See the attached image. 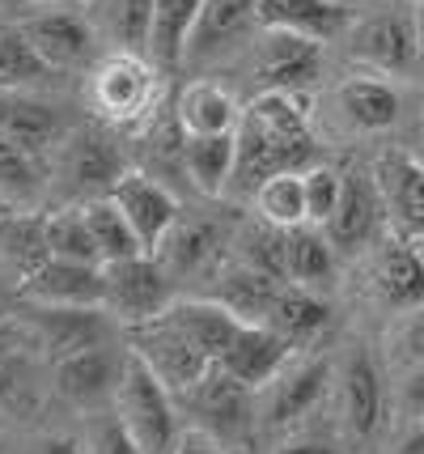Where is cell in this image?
<instances>
[{
	"label": "cell",
	"mask_w": 424,
	"mask_h": 454,
	"mask_svg": "<svg viewBox=\"0 0 424 454\" xmlns=\"http://www.w3.org/2000/svg\"><path fill=\"white\" fill-rule=\"evenodd\" d=\"M335 382V365L331 356H293L281 374L259 391V429L267 434H284L293 425H302L305 416L319 412Z\"/></svg>",
	"instance_id": "cell-10"
},
{
	"label": "cell",
	"mask_w": 424,
	"mask_h": 454,
	"mask_svg": "<svg viewBox=\"0 0 424 454\" xmlns=\"http://www.w3.org/2000/svg\"><path fill=\"white\" fill-rule=\"evenodd\" d=\"M123 340H127V348H132V353L149 361V370L162 378L174 395H179V391H187V387H196V382H200V378L217 365V361H212V353H208L200 340L191 336V327L174 315V306H166L162 315L149 318V323L127 327V332H123Z\"/></svg>",
	"instance_id": "cell-7"
},
{
	"label": "cell",
	"mask_w": 424,
	"mask_h": 454,
	"mask_svg": "<svg viewBox=\"0 0 424 454\" xmlns=\"http://www.w3.org/2000/svg\"><path fill=\"white\" fill-rule=\"evenodd\" d=\"M174 111H179L187 137H221V132H238V123H243L238 98L217 81H191L174 98Z\"/></svg>",
	"instance_id": "cell-30"
},
{
	"label": "cell",
	"mask_w": 424,
	"mask_h": 454,
	"mask_svg": "<svg viewBox=\"0 0 424 454\" xmlns=\"http://www.w3.org/2000/svg\"><path fill=\"white\" fill-rule=\"evenodd\" d=\"M47 238H51V255L102 263V251L94 242L89 217H85V204H60L56 213H47Z\"/></svg>",
	"instance_id": "cell-39"
},
{
	"label": "cell",
	"mask_w": 424,
	"mask_h": 454,
	"mask_svg": "<svg viewBox=\"0 0 424 454\" xmlns=\"http://www.w3.org/2000/svg\"><path fill=\"white\" fill-rule=\"evenodd\" d=\"M85 454H144L136 446V437L123 429V420L115 408H102V412H85Z\"/></svg>",
	"instance_id": "cell-40"
},
{
	"label": "cell",
	"mask_w": 424,
	"mask_h": 454,
	"mask_svg": "<svg viewBox=\"0 0 424 454\" xmlns=\"http://www.w3.org/2000/svg\"><path fill=\"white\" fill-rule=\"evenodd\" d=\"M263 323H267V327H276L293 348H310V344L331 327V306H327L310 285H293V280H284L281 294H276V301H272V310H267Z\"/></svg>",
	"instance_id": "cell-29"
},
{
	"label": "cell",
	"mask_w": 424,
	"mask_h": 454,
	"mask_svg": "<svg viewBox=\"0 0 424 454\" xmlns=\"http://www.w3.org/2000/svg\"><path fill=\"white\" fill-rule=\"evenodd\" d=\"M174 454H234V450H229V446H221V442H212V437L200 434V429H187Z\"/></svg>",
	"instance_id": "cell-46"
},
{
	"label": "cell",
	"mask_w": 424,
	"mask_h": 454,
	"mask_svg": "<svg viewBox=\"0 0 424 454\" xmlns=\"http://www.w3.org/2000/svg\"><path fill=\"white\" fill-rule=\"evenodd\" d=\"M420 43H424V9H420Z\"/></svg>",
	"instance_id": "cell-53"
},
{
	"label": "cell",
	"mask_w": 424,
	"mask_h": 454,
	"mask_svg": "<svg viewBox=\"0 0 424 454\" xmlns=\"http://www.w3.org/2000/svg\"><path fill=\"white\" fill-rule=\"evenodd\" d=\"M335 272V247L323 225H293L284 230V280L293 285H323Z\"/></svg>",
	"instance_id": "cell-33"
},
{
	"label": "cell",
	"mask_w": 424,
	"mask_h": 454,
	"mask_svg": "<svg viewBox=\"0 0 424 454\" xmlns=\"http://www.w3.org/2000/svg\"><path fill=\"white\" fill-rule=\"evenodd\" d=\"M18 318L39 336V344L47 348L51 361H60L68 353L81 348H98V344H115L123 336L119 318L111 315L106 306H39L18 297Z\"/></svg>",
	"instance_id": "cell-9"
},
{
	"label": "cell",
	"mask_w": 424,
	"mask_h": 454,
	"mask_svg": "<svg viewBox=\"0 0 424 454\" xmlns=\"http://www.w3.org/2000/svg\"><path fill=\"white\" fill-rule=\"evenodd\" d=\"M123 361H127V340L60 356V361H51V395H56V403H64V408H73L81 416L102 412V408L115 403Z\"/></svg>",
	"instance_id": "cell-8"
},
{
	"label": "cell",
	"mask_w": 424,
	"mask_h": 454,
	"mask_svg": "<svg viewBox=\"0 0 424 454\" xmlns=\"http://www.w3.org/2000/svg\"><path fill=\"white\" fill-rule=\"evenodd\" d=\"M47 259H51L47 217L30 213V208H4L0 213V268L18 285V294Z\"/></svg>",
	"instance_id": "cell-25"
},
{
	"label": "cell",
	"mask_w": 424,
	"mask_h": 454,
	"mask_svg": "<svg viewBox=\"0 0 424 454\" xmlns=\"http://www.w3.org/2000/svg\"><path fill=\"white\" fill-rule=\"evenodd\" d=\"M51 187V161L30 153L26 145L0 132V200L4 204H39Z\"/></svg>",
	"instance_id": "cell-34"
},
{
	"label": "cell",
	"mask_w": 424,
	"mask_h": 454,
	"mask_svg": "<svg viewBox=\"0 0 424 454\" xmlns=\"http://www.w3.org/2000/svg\"><path fill=\"white\" fill-rule=\"evenodd\" d=\"M404 408L412 420H424V365H412L404 374Z\"/></svg>",
	"instance_id": "cell-44"
},
{
	"label": "cell",
	"mask_w": 424,
	"mask_h": 454,
	"mask_svg": "<svg viewBox=\"0 0 424 454\" xmlns=\"http://www.w3.org/2000/svg\"><path fill=\"white\" fill-rule=\"evenodd\" d=\"M204 0H153V35H149V59L166 77L179 73L187 59V43L200 21Z\"/></svg>",
	"instance_id": "cell-31"
},
{
	"label": "cell",
	"mask_w": 424,
	"mask_h": 454,
	"mask_svg": "<svg viewBox=\"0 0 424 454\" xmlns=\"http://www.w3.org/2000/svg\"><path fill=\"white\" fill-rule=\"evenodd\" d=\"M340 192H343V175L331 170V166H310L305 170V213H310V225H327L335 204H340Z\"/></svg>",
	"instance_id": "cell-41"
},
{
	"label": "cell",
	"mask_w": 424,
	"mask_h": 454,
	"mask_svg": "<svg viewBox=\"0 0 424 454\" xmlns=\"http://www.w3.org/2000/svg\"><path fill=\"white\" fill-rule=\"evenodd\" d=\"M42 4H81V0H35V9H42Z\"/></svg>",
	"instance_id": "cell-50"
},
{
	"label": "cell",
	"mask_w": 424,
	"mask_h": 454,
	"mask_svg": "<svg viewBox=\"0 0 424 454\" xmlns=\"http://www.w3.org/2000/svg\"><path fill=\"white\" fill-rule=\"evenodd\" d=\"M293 353H297V348H293L276 327H267V323H243V327L234 332V340L225 344V353L217 365H221L225 374H234L238 382H246L251 391H263V387L293 361Z\"/></svg>",
	"instance_id": "cell-19"
},
{
	"label": "cell",
	"mask_w": 424,
	"mask_h": 454,
	"mask_svg": "<svg viewBox=\"0 0 424 454\" xmlns=\"http://www.w3.org/2000/svg\"><path fill=\"white\" fill-rule=\"evenodd\" d=\"M255 395L246 382H238L234 374H225L221 365H212L208 374L179 391V408L182 416L196 420V429L208 434L212 442H221L229 450L246 446L251 437L259 434V408H255Z\"/></svg>",
	"instance_id": "cell-6"
},
{
	"label": "cell",
	"mask_w": 424,
	"mask_h": 454,
	"mask_svg": "<svg viewBox=\"0 0 424 454\" xmlns=\"http://www.w3.org/2000/svg\"><path fill=\"white\" fill-rule=\"evenodd\" d=\"M73 128L77 123H68L60 106L35 98L26 90H0V132L26 145L30 153H39L42 161H51V153L60 149V140Z\"/></svg>",
	"instance_id": "cell-20"
},
{
	"label": "cell",
	"mask_w": 424,
	"mask_h": 454,
	"mask_svg": "<svg viewBox=\"0 0 424 454\" xmlns=\"http://www.w3.org/2000/svg\"><path fill=\"white\" fill-rule=\"evenodd\" d=\"M51 356L39 336L18 318V310L0 315V429L35 425L51 403Z\"/></svg>",
	"instance_id": "cell-3"
},
{
	"label": "cell",
	"mask_w": 424,
	"mask_h": 454,
	"mask_svg": "<svg viewBox=\"0 0 424 454\" xmlns=\"http://www.w3.org/2000/svg\"><path fill=\"white\" fill-rule=\"evenodd\" d=\"M272 454H343L335 442L327 437H293V442H281Z\"/></svg>",
	"instance_id": "cell-45"
},
{
	"label": "cell",
	"mask_w": 424,
	"mask_h": 454,
	"mask_svg": "<svg viewBox=\"0 0 424 454\" xmlns=\"http://www.w3.org/2000/svg\"><path fill=\"white\" fill-rule=\"evenodd\" d=\"M187 183L200 196L217 200L225 187H234V170H238V132H221V137H187Z\"/></svg>",
	"instance_id": "cell-32"
},
{
	"label": "cell",
	"mask_w": 424,
	"mask_h": 454,
	"mask_svg": "<svg viewBox=\"0 0 424 454\" xmlns=\"http://www.w3.org/2000/svg\"><path fill=\"white\" fill-rule=\"evenodd\" d=\"M369 289L399 315L424 306V255L416 251V242H386L369 263Z\"/></svg>",
	"instance_id": "cell-23"
},
{
	"label": "cell",
	"mask_w": 424,
	"mask_h": 454,
	"mask_svg": "<svg viewBox=\"0 0 424 454\" xmlns=\"http://www.w3.org/2000/svg\"><path fill=\"white\" fill-rule=\"evenodd\" d=\"M281 285H284L281 277H267V272H259V268H251V263H243V259L234 255L229 263L217 268L212 294L208 297H217L221 306H229L243 323H263L267 310H272V301H276V294H281Z\"/></svg>",
	"instance_id": "cell-28"
},
{
	"label": "cell",
	"mask_w": 424,
	"mask_h": 454,
	"mask_svg": "<svg viewBox=\"0 0 424 454\" xmlns=\"http://www.w3.org/2000/svg\"><path fill=\"white\" fill-rule=\"evenodd\" d=\"M174 285L179 280L162 268L158 255H132V259H115L106 263V310L119 318V327H136L158 318L166 306H174Z\"/></svg>",
	"instance_id": "cell-11"
},
{
	"label": "cell",
	"mask_w": 424,
	"mask_h": 454,
	"mask_svg": "<svg viewBox=\"0 0 424 454\" xmlns=\"http://www.w3.org/2000/svg\"><path fill=\"white\" fill-rule=\"evenodd\" d=\"M85 217H89V230H94V242L102 251V263H115V259H132L144 255V242L136 238L132 221L123 217V208L111 196L102 200H85Z\"/></svg>",
	"instance_id": "cell-38"
},
{
	"label": "cell",
	"mask_w": 424,
	"mask_h": 454,
	"mask_svg": "<svg viewBox=\"0 0 424 454\" xmlns=\"http://www.w3.org/2000/svg\"><path fill=\"white\" fill-rule=\"evenodd\" d=\"M255 9L259 0H204L182 64H208V59H221L229 47H238L251 30H259Z\"/></svg>",
	"instance_id": "cell-22"
},
{
	"label": "cell",
	"mask_w": 424,
	"mask_h": 454,
	"mask_svg": "<svg viewBox=\"0 0 424 454\" xmlns=\"http://www.w3.org/2000/svg\"><path fill=\"white\" fill-rule=\"evenodd\" d=\"M234 238H238V221L234 217L182 213L153 255L162 259V268L174 280L217 277V268L225 263V251L234 247Z\"/></svg>",
	"instance_id": "cell-12"
},
{
	"label": "cell",
	"mask_w": 424,
	"mask_h": 454,
	"mask_svg": "<svg viewBox=\"0 0 424 454\" xmlns=\"http://www.w3.org/2000/svg\"><path fill=\"white\" fill-rule=\"evenodd\" d=\"M21 30L30 47L42 56V64L51 73H77V68H94V56H98V35L89 30L85 13H73V9H60V4H42L39 13H26Z\"/></svg>",
	"instance_id": "cell-14"
},
{
	"label": "cell",
	"mask_w": 424,
	"mask_h": 454,
	"mask_svg": "<svg viewBox=\"0 0 424 454\" xmlns=\"http://www.w3.org/2000/svg\"><path fill=\"white\" fill-rule=\"evenodd\" d=\"M386 217L407 238H424V166L412 149H386L374 161Z\"/></svg>",
	"instance_id": "cell-18"
},
{
	"label": "cell",
	"mask_w": 424,
	"mask_h": 454,
	"mask_svg": "<svg viewBox=\"0 0 424 454\" xmlns=\"http://www.w3.org/2000/svg\"><path fill=\"white\" fill-rule=\"evenodd\" d=\"M56 73L42 64V56L30 47L21 21H0V90H30Z\"/></svg>",
	"instance_id": "cell-36"
},
{
	"label": "cell",
	"mask_w": 424,
	"mask_h": 454,
	"mask_svg": "<svg viewBox=\"0 0 424 454\" xmlns=\"http://www.w3.org/2000/svg\"><path fill=\"white\" fill-rule=\"evenodd\" d=\"M13 306H18V285L4 277V268H0V315H4V310H13Z\"/></svg>",
	"instance_id": "cell-48"
},
{
	"label": "cell",
	"mask_w": 424,
	"mask_h": 454,
	"mask_svg": "<svg viewBox=\"0 0 424 454\" xmlns=\"http://www.w3.org/2000/svg\"><path fill=\"white\" fill-rule=\"evenodd\" d=\"M123 429L136 437V446L144 454H174L182 442V408L179 395L166 387L162 378L149 370V361L136 356L127 348V361H123V378L119 391H115V403Z\"/></svg>",
	"instance_id": "cell-4"
},
{
	"label": "cell",
	"mask_w": 424,
	"mask_h": 454,
	"mask_svg": "<svg viewBox=\"0 0 424 454\" xmlns=\"http://www.w3.org/2000/svg\"><path fill=\"white\" fill-rule=\"evenodd\" d=\"M13 9H35V0H0V13H13Z\"/></svg>",
	"instance_id": "cell-49"
},
{
	"label": "cell",
	"mask_w": 424,
	"mask_h": 454,
	"mask_svg": "<svg viewBox=\"0 0 424 454\" xmlns=\"http://www.w3.org/2000/svg\"><path fill=\"white\" fill-rule=\"evenodd\" d=\"M259 30H293L314 43H331L348 30L343 0H259Z\"/></svg>",
	"instance_id": "cell-27"
},
{
	"label": "cell",
	"mask_w": 424,
	"mask_h": 454,
	"mask_svg": "<svg viewBox=\"0 0 424 454\" xmlns=\"http://www.w3.org/2000/svg\"><path fill=\"white\" fill-rule=\"evenodd\" d=\"M111 200L123 208V217L132 221L136 238L144 242V251L153 255L162 247V238L174 230V221L182 217L179 196L170 192V183L153 178L149 170H127V175L115 183Z\"/></svg>",
	"instance_id": "cell-16"
},
{
	"label": "cell",
	"mask_w": 424,
	"mask_h": 454,
	"mask_svg": "<svg viewBox=\"0 0 424 454\" xmlns=\"http://www.w3.org/2000/svg\"><path fill=\"white\" fill-rule=\"evenodd\" d=\"M89 30L106 51H144L153 35V0H81Z\"/></svg>",
	"instance_id": "cell-26"
},
{
	"label": "cell",
	"mask_w": 424,
	"mask_h": 454,
	"mask_svg": "<svg viewBox=\"0 0 424 454\" xmlns=\"http://www.w3.org/2000/svg\"><path fill=\"white\" fill-rule=\"evenodd\" d=\"M412 242H416V251H420V255H424V238H412Z\"/></svg>",
	"instance_id": "cell-52"
},
{
	"label": "cell",
	"mask_w": 424,
	"mask_h": 454,
	"mask_svg": "<svg viewBox=\"0 0 424 454\" xmlns=\"http://www.w3.org/2000/svg\"><path fill=\"white\" fill-rule=\"evenodd\" d=\"M386 454H424V420H412L404 434L390 442V450Z\"/></svg>",
	"instance_id": "cell-47"
},
{
	"label": "cell",
	"mask_w": 424,
	"mask_h": 454,
	"mask_svg": "<svg viewBox=\"0 0 424 454\" xmlns=\"http://www.w3.org/2000/svg\"><path fill=\"white\" fill-rule=\"evenodd\" d=\"M412 153H416V161L424 166V132H420V140H416V149H412Z\"/></svg>",
	"instance_id": "cell-51"
},
{
	"label": "cell",
	"mask_w": 424,
	"mask_h": 454,
	"mask_svg": "<svg viewBox=\"0 0 424 454\" xmlns=\"http://www.w3.org/2000/svg\"><path fill=\"white\" fill-rule=\"evenodd\" d=\"M352 56L382 73H407L420 56V26H412L399 13L369 18L352 30Z\"/></svg>",
	"instance_id": "cell-24"
},
{
	"label": "cell",
	"mask_w": 424,
	"mask_h": 454,
	"mask_svg": "<svg viewBox=\"0 0 424 454\" xmlns=\"http://www.w3.org/2000/svg\"><path fill=\"white\" fill-rule=\"evenodd\" d=\"M18 297L39 306H106V263L51 255L21 285Z\"/></svg>",
	"instance_id": "cell-17"
},
{
	"label": "cell",
	"mask_w": 424,
	"mask_h": 454,
	"mask_svg": "<svg viewBox=\"0 0 424 454\" xmlns=\"http://www.w3.org/2000/svg\"><path fill=\"white\" fill-rule=\"evenodd\" d=\"M335 408L340 425L352 442H369L386 420V382L378 370V356L365 344H352L335 361Z\"/></svg>",
	"instance_id": "cell-13"
},
{
	"label": "cell",
	"mask_w": 424,
	"mask_h": 454,
	"mask_svg": "<svg viewBox=\"0 0 424 454\" xmlns=\"http://www.w3.org/2000/svg\"><path fill=\"white\" fill-rule=\"evenodd\" d=\"M382 217H386V204H382L374 170L369 175L365 170H348L343 175L340 204H335V213H331V221H327L323 230L335 251H361L365 242H374Z\"/></svg>",
	"instance_id": "cell-21"
},
{
	"label": "cell",
	"mask_w": 424,
	"mask_h": 454,
	"mask_svg": "<svg viewBox=\"0 0 424 454\" xmlns=\"http://www.w3.org/2000/svg\"><path fill=\"white\" fill-rule=\"evenodd\" d=\"M314 132L302 94L289 90H263L259 98L243 111L238 123V170L234 187L255 196L263 178L281 170H310L314 166Z\"/></svg>",
	"instance_id": "cell-1"
},
{
	"label": "cell",
	"mask_w": 424,
	"mask_h": 454,
	"mask_svg": "<svg viewBox=\"0 0 424 454\" xmlns=\"http://www.w3.org/2000/svg\"><path fill=\"white\" fill-rule=\"evenodd\" d=\"M340 111L361 132H382L399 119V94L378 77H348L340 85Z\"/></svg>",
	"instance_id": "cell-35"
},
{
	"label": "cell",
	"mask_w": 424,
	"mask_h": 454,
	"mask_svg": "<svg viewBox=\"0 0 424 454\" xmlns=\"http://www.w3.org/2000/svg\"><path fill=\"white\" fill-rule=\"evenodd\" d=\"M395 344H399V353H404L412 365H424V306L404 310V323H399V332H395Z\"/></svg>",
	"instance_id": "cell-42"
},
{
	"label": "cell",
	"mask_w": 424,
	"mask_h": 454,
	"mask_svg": "<svg viewBox=\"0 0 424 454\" xmlns=\"http://www.w3.org/2000/svg\"><path fill=\"white\" fill-rule=\"evenodd\" d=\"M323 73V47L293 30H259L255 39V77L263 90L305 94Z\"/></svg>",
	"instance_id": "cell-15"
},
{
	"label": "cell",
	"mask_w": 424,
	"mask_h": 454,
	"mask_svg": "<svg viewBox=\"0 0 424 454\" xmlns=\"http://www.w3.org/2000/svg\"><path fill=\"white\" fill-rule=\"evenodd\" d=\"M123 175H127V158L115 140V128H106V123H77L51 153L56 196L68 204L111 196Z\"/></svg>",
	"instance_id": "cell-5"
},
{
	"label": "cell",
	"mask_w": 424,
	"mask_h": 454,
	"mask_svg": "<svg viewBox=\"0 0 424 454\" xmlns=\"http://www.w3.org/2000/svg\"><path fill=\"white\" fill-rule=\"evenodd\" d=\"M162 85L166 73L144 51H106L89 68L85 98H89V111L98 115V123L132 137L158 115V106L166 102Z\"/></svg>",
	"instance_id": "cell-2"
},
{
	"label": "cell",
	"mask_w": 424,
	"mask_h": 454,
	"mask_svg": "<svg viewBox=\"0 0 424 454\" xmlns=\"http://www.w3.org/2000/svg\"><path fill=\"white\" fill-rule=\"evenodd\" d=\"M21 454H85V437H73V434H39L30 437Z\"/></svg>",
	"instance_id": "cell-43"
},
{
	"label": "cell",
	"mask_w": 424,
	"mask_h": 454,
	"mask_svg": "<svg viewBox=\"0 0 424 454\" xmlns=\"http://www.w3.org/2000/svg\"><path fill=\"white\" fill-rule=\"evenodd\" d=\"M255 208H259L263 221H272L281 230L305 225L310 221V213H305V170H281V175L263 178L255 187Z\"/></svg>",
	"instance_id": "cell-37"
}]
</instances>
